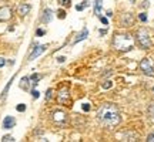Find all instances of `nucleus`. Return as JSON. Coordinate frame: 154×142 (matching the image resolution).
<instances>
[{
  "mask_svg": "<svg viewBox=\"0 0 154 142\" xmlns=\"http://www.w3.org/2000/svg\"><path fill=\"white\" fill-rule=\"evenodd\" d=\"M97 120L106 126H116L120 124L121 115L119 108L114 104H104L99 108Z\"/></svg>",
  "mask_w": 154,
  "mask_h": 142,
  "instance_id": "f257e3e1",
  "label": "nucleus"
},
{
  "mask_svg": "<svg viewBox=\"0 0 154 142\" xmlns=\"http://www.w3.org/2000/svg\"><path fill=\"white\" fill-rule=\"evenodd\" d=\"M113 46L116 50L120 51H130L134 47V40L128 34H116L113 40Z\"/></svg>",
  "mask_w": 154,
  "mask_h": 142,
  "instance_id": "f03ea898",
  "label": "nucleus"
},
{
  "mask_svg": "<svg viewBox=\"0 0 154 142\" xmlns=\"http://www.w3.org/2000/svg\"><path fill=\"white\" fill-rule=\"evenodd\" d=\"M136 37H137V41L140 44V47L144 50H147L151 47V40L149 37V31L146 30V28H140L136 34Z\"/></svg>",
  "mask_w": 154,
  "mask_h": 142,
  "instance_id": "7ed1b4c3",
  "label": "nucleus"
},
{
  "mask_svg": "<svg viewBox=\"0 0 154 142\" xmlns=\"http://www.w3.org/2000/svg\"><path fill=\"white\" fill-rule=\"evenodd\" d=\"M140 68H141V71H143L146 75L154 77V68H153V64H151L150 58H143V60L140 61Z\"/></svg>",
  "mask_w": 154,
  "mask_h": 142,
  "instance_id": "20e7f679",
  "label": "nucleus"
},
{
  "mask_svg": "<svg viewBox=\"0 0 154 142\" xmlns=\"http://www.w3.org/2000/svg\"><path fill=\"white\" fill-rule=\"evenodd\" d=\"M11 17V9L9 6L0 7V22H7Z\"/></svg>",
  "mask_w": 154,
  "mask_h": 142,
  "instance_id": "39448f33",
  "label": "nucleus"
},
{
  "mask_svg": "<svg viewBox=\"0 0 154 142\" xmlns=\"http://www.w3.org/2000/svg\"><path fill=\"white\" fill-rule=\"evenodd\" d=\"M69 90L64 88V90H61L60 93H59V97H57V101H59V104H66L69 102Z\"/></svg>",
  "mask_w": 154,
  "mask_h": 142,
  "instance_id": "423d86ee",
  "label": "nucleus"
},
{
  "mask_svg": "<svg viewBox=\"0 0 154 142\" xmlns=\"http://www.w3.org/2000/svg\"><path fill=\"white\" fill-rule=\"evenodd\" d=\"M133 14L131 13H126V14H123V17L120 19V23L124 26V27H128V26H131L133 24Z\"/></svg>",
  "mask_w": 154,
  "mask_h": 142,
  "instance_id": "0eeeda50",
  "label": "nucleus"
},
{
  "mask_svg": "<svg viewBox=\"0 0 154 142\" xmlns=\"http://www.w3.org/2000/svg\"><path fill=\"white\" fill-rule=\"evenodd\" d=\"M46 49H47V46H46V44H43V46H37V47L33 50V53L30 54L29 60H34V58H36V57H38L42 53H44V50H46Z\"/></svg>",
  "mask_w": 154,
  "mask_h": 142,
  "instance_id": "6e6552de",
  "label": "nucleus"
},
{
  "mask_svg": "<svg viewBox=\"0 0 154 142\" xmlns=\"http://www.w3.org/2000/svg\"><path fill=\"white\" fill-rule=\"evenodd\" d=\"M14 125H16V120H14L13 117H10V115L6 117L5 120H3V128H5V129H11Z\"/></svg>",
  "mask_w": 154,
  "mask_h": 142,
  "instance_id": "1a4fd4ad",
  "label": "nucleus"
},
{
  "mask_svg": "<svg viewBox=\"0 0 154 142\" xmlns=\"http://www.w3.org/2000/svg\"><path fill=\"white\" fill-rule=\"evenodd\" d=\"M32 10V6L27 4V3H23V4L19 6V9H17V13L20 14V16H26L29 11Z\"/></svg>",
  "mask_w": 154,
  "mask_h": 142,
  "instance_id": "9d476101",
  "label": "nucleus"
},
{
  "mask_svg": "<svg viewBox=\"0 0 154 142\" xmlns=\"http://www.w3.org/2000/svg\"><path fill=\"white\" fill-rule=\"evenodd\" d=\"M66 117L67 115L63 112V111H54L53 112V120L56 121V122H64L66 121Z\"/></svg>",
  "mask_w": 154,
  "mask_h": 142,
  "instance_id": "9b49d317",
  "label": "nucleus"
},
{
  "mask_svg": "<svg viewBox=\"0 0 154 142\" xmlns=\"http://www.w3.org/2000/svg\"><path fill=\"white\" fill-rule=\"evenodd\" d=\"M87 36H88V30L86 27L83 28L82 30V33L79 34V36H77L76 38H74V41H73V44H76V43H80V41H82V40H84V38H87Z\"/></svg>",
  "mask_w": 154,
  "mask_h": 142,
  "instance_id": "f8f14e48",
  "label": "nucleus"
},
{
  "mask_svg": "<svg viewBox=\"0 0 154 142\" xmlns=\"http://www.w3.org/2000/svg\"><path fill=\"white\" fill-rule=\"evenodd\" d=\"M51 17H53V11L50 10V9H46L43 13V16H42V22L43 23H49L51 20Z\"/></svg>",
  "mask_w": 154,
  "mask_h": 142,
  "instance_id": "ddd939ff",
  "label": "nucleus"
},
{
  "mask_svg": "<svg viewBox=\"0 0 154 142\" xmlns=\"http://www.w3.org/2000/svg\"><path fill=\"white\" fill-rule=\"evenodd\" d=\"M94 13L100 16V13H101V0H96V6H94Z\"/></svg>",
  "mask_w": 154,
  "mask_h": 142,
  "instance_id": "4468645a",
  "label": "nucleus"
},
{
  "mask_svg": "<svg viewBox=\"0 0 154 142\" xmlns=\"http://www.w3.org/2000/svg\"><path fill=\"white\" fill-rule=\"evenodd\" d=\"M88 6V1H83L82 4H79V6H76V10H79V11H82L83 9H86Z\"/></svg>",
  "mask_w": 154,
  "mask_h": 142,
  "instance_id": "2eb2a0df",
  "label": "nucleus"
},
{
  "mask_svg": "<svg viewBox=\"0 0 154 142\" xmlns=\"http://www.w3.org/2000/svg\"><path fill=\"white\" fill-rule=\"evenodd\" d=\"M101 87L104 88V90H107V88H111V87H113V82L107 80V81H104L103 84H101Z\"/></svg>",
  "mask_w": 154,
  "mask_h": 142,
  "instance_id": "dca6fc26",
  "label": "nucleus"
},
{
  "mask_svg": "<svg viewBox=\"0 0 154 142\" xmlns=\"http://www.w3.org/2000/svg\"><path fill=\"white\" fill-rule=\"evenodd\" d=\"M2 141H3V142H13V141H14V138L10 137V135H5V137L2 138Z\"/></svg>",
  "mask_w": 154,
  "mask_h": 142,
  "instance_id": "f3484780",
  "label": "nucleus"
},
{
  "mask_svg": "<svg viewBox=\"0 0 154 142\" xmlns=\"http://www.w3.org/2000/svg\"><path fill=\"white\" fill-rule=\"evenodd\" d=\"M59 3H60L61 6H64V7H69V6L72 4V1H70V0H59Z\"/></svg>",
  "mask_w": 154,
  "mask_h": 142,
  "instance_id": "a211bd4d",
  "label": "nucleus"
},
{
  "mask_svg": "<svg viewBox=\"0 0 154 142\" xmlns=\"http://www.w3.org/2000/svg\"><path fill=\"white\" fill-rule=\"evenodd\" d=\"M149 115L151 117V118H154V104L149 105Z\"/></svg>",
  "mask_w": 154,
  "mask_h": 142,
  "instance_id": "6ab92c4d",
  "label": "nucleus"
},
{
  "mask_svg": "<svg viewBox=\"0 0 154 142\" xmlns=\"http://www.w3.org/2000/svg\"><path fill=\"white\" fill-rule=\"evenodd\" d=\"M16 109L19 111V112H23V111H26V105H24V104H19L16 107Z\"/></svg>",
  "mask_w": 154,
  "mask_h": 142,
  "instance_id": "aec40b11",
  "label": "nucleus"
},
{
  "mask_svg": "<svg viewBox=\"0 0 154 142\" xmlns=\"http://www.w3.org/2000/svg\"><path fill=\"white\" fill-rule=\"evenodd\" d=\"M32 80H33V84L34 85H36V84H37V81L38 80H40V75H38V74H33V75H32Z\"/></svg>",
  "mask_w": 154,
  "mask_h": 142,
  "instance_id": "412c9836",
  "label": "nucleus"
},
{
  "mask_svg": "<svg viewBox=\"0 0 154 142\" xmlns=\"http://www.w3.org/2000/svg\"><path fill=\"white\" fill-rule=\"evenodd\" d=\"M138 17H140V20H141V22H147V14H146V13H141Z\"/></svg>",
  "mask_w": 154,
  "mask_h": 142,
  "instance_id": "4be33fe9",
  "label": "nucleus"
},
{
  "mask_svg": "<svg viewBox=\"0 0 154 142\" xmlns=\"http://www.w3.org/2000/svg\"><path fill=\"white\" fill-rule=\"evenodd\" d=\"M57 14H59V19H64V17H66V11L59 10V13H57Z\"/></svg>",
  "mask_w": 154,
  "mask_h": 142,
  "instance_id": "5701e85b",
  "label": "nucleus"
},
{
  "mask_svg": "<svg viewBox=\"0 0 154 142\" xmlns=\"http://www.w3.org/2000/svg\"><path fill=\"white\" fill-rule=\"evenodd\" d=\"M82 108H83V111H90V108H91V107H90V104L87 102V104H83Z\"/></svg>",
  "mask_w": 154,
  "mask_h": 142,
  "instance_id": "b1692460",
  "label": "nucleus"
},
{
  "mask_svg": "<svg viewBox=\"0 0 154 142\" xmlns=\"http://www.w3.org/2000/svg\"><path fill=\"white\" fill-rule=\"evenodd\" d=\"M147 141H149V142H154V132H153V134H150L149 137H147Z\"/></svg>",
  "mask_w": 154,
  "mask_h": 142,
  "instance_id": "393cba45",
  "label": "nucleus"
},
{
  "mask_svg": "<svg viewBox=\"0 0 154 142\" xmlns=\"http://www.w3.org/2000/svg\"><path fill=\"white\" fill-rule=\"evenodd\" d=\"M32 95H33V98H38V95H40V94H38V91L33 90V91H32Z\"/></svg>",
  "mask_w": 154,
  "mask_h": 142,
  "instance_id": "a878e982",
  "label": "nucleus"
},
{
  "mask_svg": "<svg viewBox=\"0 0 154 142\" xmlns=\"http://www.w3.org/2000/svg\"><path fill=\"white\" fill-rule=\"evenodd\" d=\"M51 98V90H47V94H46V99Z\"/></svg>",
  "mask_w": 154,
  "mask_h": 142,
  "instance_id": "bb28decb",
  "label": "nucleus"
},
{
  "mask_svg": "<svg viewBox=\"0 0 154 142\" xmlns=\"http://www.w3.org/2000/svg\"><path fill=\"white\" fill-rule=\"evenodd\" d=\"M100 20H101V23H103V24H109V20H107L106 17H100Z\"/></svg>",
  "mask_w": 154,
  "mask_h": 142,
  "instance_id": "cd10ccee",
  "label": "nucleus"
},
{
  "mask_svg": "<svg viewBox=\"0 0 154 142\" xmlns=\"http://www.w3.org/2000/svg\"><path fill=\"white\" fill-rule=\"evenodd\" d=\"M6 64V60L3 58V57H0V67H3Z\"/></svg>",
  "mask_w": 154,
  "mask_h": 142,
  "instance_id": "c85d7f7f",
  "label": "nucleus"
},
{
  "mask_svg": "<svg viewBox=\"0 0 154 142\" xmlns=\"http://www.w3.org/2000/svg\"><path fill=\"white\" fill-rule=\"evenodd\" d=\"M44 33H46V31H44V30H42V28H40V30H37V36H43Z\"/></svg>",
  "mask_w": 154,
  "mask_h": 142,
  "instance_id": "c756f323",
  "label": "nucleus"
},
{
  "mask_svg": "<svg viewBox=\"0 0 154 142\" xmlns=\"http://www.w3.org/2000/svg\"><path fill=\"white\" fill-rule=\"evenodd\" d=\"M57 60H59V63H63V61L66 60V58H64V57H59V58H57Z\"/></svg>",
  "mask_w": 154,
  "mask_h": 142,
  "instance_id": "7c9ffc66",
  "label": "nucleus"
},
{
  "mask_svg": "<svg viewBox=\"0 0 154 142\" xmlns=\"http://www.w3.org/2000/svg\"><path fill=\"white\" fill-rule=\"evenodd\" d=\"M153 91H154V87H153Z\"/></svg>",
  "mask_w": 154,
  "mask_h": 142,
  "instance_id": "2f4dec72",
  "label": "nucleus"
}]
</instances>
